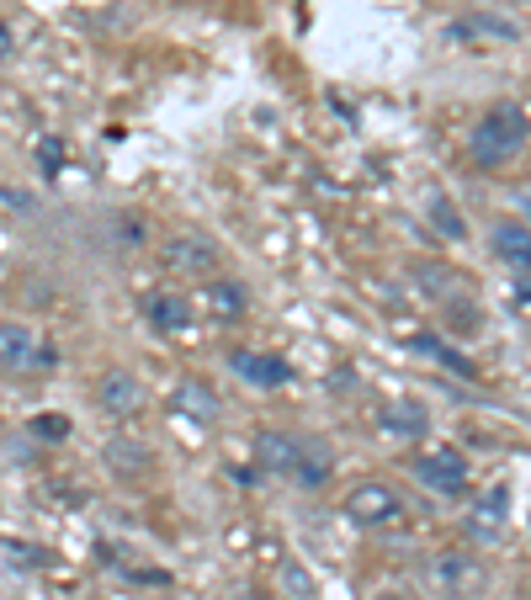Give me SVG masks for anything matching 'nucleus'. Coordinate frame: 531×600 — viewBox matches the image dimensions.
<instances>
[{
	"label": "nucleus",
	"instance_id": "f257e3e1",
	"mask_svg": "<svg viewBox=\"0 0 531 600\" xmlns=\"http://www.w3.org/2000/svg\"><path fill=\"white\" fill-rule=\"evenodd\" d=\"M521 149H527V107H521V101H494L479 118V128L468 133V154H473V166H483V170L510 166Z\"/></svg>",
	"mask_w": 531,
	"mask_h": 600
},
{
	"label": "nucleus",
	"instance_id": "f03ea898",
	"mask_svg": "<svg viewBox=\"0 0 531 600\" xmlns=\"http://www.w3.org/2000/svg\"><path fill=\"white\" fill-rule=\"evenodd\" d=\"M345 516H351L357 527H388V521L404 516V500H399L393 483L367 479V483H357V489L345 494Z\"/></svg>",
	"mask_w": 531,
	"mask_h": 600
},
{
	"label": "nucleus",
	"instance_id": "7ed1b4c3",
	"mask_svg": "<svg viewBox=\"0 0 531 600\" xmlns=\"http://www.w3.org/2000/svg\"><path fill=\"white\" fill-rule=\"evenodd\" d=\"M414 479L431 483L435 494H462L468 489V457L458 452V447H425V452L414 457Z\"/></svg>",
	"mask_w": 531,
	"mask_h": 600
},
{
	"label": "nucleus",
	"instance_id": "20e7f679",
	"mask_svg": "<svg viewBox=\"0 0 531 600\" xmlns=\"http://www.w3.org/2000/svg\"><path fill=\"white\" fill-rule=\"evenodd\" d=\"M166 266L170 271H187V277H208L218 266V244L208 234H197V229H181V234L166 240Z\"/></svg>",
	"mask_w": 531,
	"mask_h": 600
},
{
	"label": "nucleus",
	"instance_id": "39448f33",
	"mask_svg": "<svg viewBox=\"0 0 531 600\" xmlns=\"http://www.w3.org/2000/svg\"><path fill=\"white\" fill-rule=\"evenodd\" d=\"M335 473V452H330V441H319V436H298V457H292V473L288 479L298 489H324Z\"/></svg>",
	"mask_w": 531,
	"mask_h": 600
},
{
	"label": "nucleus",
	"instance_id": "423d86ee",
	"mask_svg": "<svg viewBox=\"0 0 531 600\" xmlns=\"http://www.w3.org/2000/svg\"><path fill=\"white\" fill-rule=\"evenodd\" d=\"M505 516H510V483H494V489H483L473 510H468V531L473 537H500L505 531Z\"/></svg>",
	"mask_w": 531,
	"mask_h": 600
},
{
	"label": "nucleus",
	"instance_id": "0eeeda50",
	"mask_svg": "<svg viewBox=\"0 0 531 600\" xmlns=\"http://www.w3.org/2000/svg\"><path fill=\"white\" fill-rule=\"evenodd\" d=\"M234 372L256 388H282L292 383V367L282 357H266V351H234Z\"/></svg>",
	"mask_w": 531,
	"mask_h": 600
},
{
	"label": "nucleus",
	"instance_id": "6e6552de",
	"mask_svg": "<svg viewBox=\"0 0 531 600\" xmlns=\"http://www.w3.org/2000/svg\"><path fill=\"white\" fill-rule=\"evenodd\" d=\"M292 457H298V436H288V431L256 436V468L261 473H292Z\"/></svg>",
	"mask_w": 531,
	"mask_h": 600
},
{
	"label": "nucleus",
	"instance_id": "1a4fd4ad",
	"mask_svg": "<svg viewBox=\"0 0 531 600\" xmlns=\"http://www.w3.org/2000/svg\"><path fill=\"white\" fill-rule=\"evenodd\" d=\"M435 579H441L452 596H468V590H479L483 584V569L468 558V552H441V558H435Z\"/></svg>",
	"mask_w": 531,
	"mask_h": 600
},
{
	"label": "nucleus",
	"instance_id": "9d476101",
	"mask_svg": "<svg viewBox=\"0 0 531 600\" xmlns=\"http://www.w3.org/2000/svg\"><path fill=\"white\" fill-rule=\"evenodd\" d=\"M378 426H383L388 436H425V431H431V414H425V404H410V399H393V404H383V414H378Z\"/></svg>",
	"mask_w": 531,
	"mask_h": 600
},
{
	"label": "nucleus",
	"instance_id": "9b49d317",
	"mask_svg": "<svg viewBox=\"0 0 531 600\" xmlns=\"http://www.w3.org/2000/svg\"><path fill=\"white\" fill-rule=\"evenodd\" d=\"M101 404L112 409V414H139L144 409V388H139V378H128V372H107L101 378Z\"/></svg>",
	"mask_w": 531,
	"mask_h": 600
},
{
	"label": "nucleus",
	"instance_id": "f8f14e48",
	"mask_svg": "<svg viewBox=\"0 0 531 600\" xmlns=\"http://www.w3.org/2000/svg\"><path fill=\"white\" fill-rule=\"evenodd\" d=\"M202 303H208L213 319H244V313H250V298H244L240 282H208Z\"/></svg>",
	"mask_w": 531,
	"mask_h": 600
},
{
	"label": "nucleus",
	"instance_id": "ddd939ff",
	"mask_svg": "<svg viewBox=\"0 0 531 600\" xmlns=\"http://www.w3.org/2000/svg\"><path fill=\"white\" fill-rule=\"evenodd\" d=\"M494 250L505 256V266L527 271V261H531V250H527V223H521V218L500 223V229H494Z\"/></svg>",
	"mask_w": 531,
	"mask_h": 600
},
{
	"label": "nucleus",
	"instance_id": "4468645a",
	"mask_svg": "<svg viewBox=\"0 0 531 600\" xmlns=\"http://www.w3.org/2000/svg\"><path fill=\"white\" fill-rule=\"evenodd\" d=\"M149 319H154V330H187V324H192V309H187V298H176V292H154V298H149Z\"/></svg>",
	"mask_w": 531,
	"mask_h": 600
},
{
	"label": "nucleus",
	"instance_id": "2eb2a0df",
	"mask_svg": "<svg viewBox=\"0 0 531 600\" xmlns=\"http://www.w3.org/2000/svg\"><path fill=\"white\" fill-rule=\"evenodd\" d=\"M420 288L431 292L435 303H458L462 292H468V282H462L458 271H447V266H420Z\"/></svg>",
	"mask_w": 531,
	"mask_h": 600
},
{
	"label": "nucleus",
	"instance_id": "dca6fc26",
	"mask_svg": "<svg viewBox=\"0 0 531 600\" xmlns=\"http://www.w3.org/2000/svg\"><path fill=\"white\" fill-rule=\"evenodd\" d=\"M107 462H112V473H144L154 457H149V447H139V441L118 436V441L107 447Z\"/></svg>",
	"mask_w": 531,
	"mask_h": 600
},
{
	"label": "nucleus",
	"instance_id": "f3484780",
	"mask_svg": "<svg viewBox=\"0 0 531 600\" xmlns=\"http://www.w3.org/2000/svg\"><path fill=\"white\" fill-rule=\"evenodd\" d=\"M176 404L187 409V414H197V420H218V399L208 383H192V378H187V383L176 388Z\"/></svg>",
	"mask_w": 531,
	"mask_h": 600
},
{
	"label": "nucleus",
	"instance_id": "a211bd4d",
	"mask_svg": "<svg viewBox=\"0 0 531 600\" xmlns=\"http://www.w3.org/2000/svg\"><path fill=\"white\" fill-rule=\"evenodd\" d=\"M32 346H38V340H32L27 324H0V361H6V367H22Z\"/></svg>",
	"mask_w": 531,
	"mask_h": 600
},
{
	"label": "nucleus",
	"instance_id": "6ab92c4d",
	"mask_svg": "<svg viewBox=\"0 0 531 600\" xmlns=\"http://www.w3.org/2000/svg\"><path fill=\"white\" fill-rule=\"evenodd\" d=\"M452 38H500V43H515V27L500 22V17H468V22L452 27Z\"/></svg>",
	"mask_w": 531,
	"mask_h": 600
},
{
	"label": "nucleus",
	"instance_id": "aec40b11",
	"mask_svg": "<svg viewBox=\"0 0 531 600\" xmlns=\"http://www.w3.org/2000/svg\"><path fill=\"white\" fill-rule=\"evenodd\" d=\"M282 590H288L292 600H314V579H309L303 563H282Z\"/></svg>",
	"mask_w": 531,
	"mask_h": 600
},
{
	"label": "nucleus",
	"instance_id": "412c9836",
	"mask_svg": "<svg viewBox=\"0 0 531 600\" xmlns=\"http://www.w3.org/2000/svg\"><path fill=\"white\" fill-rule=\"evenodd\" d=\"M431 218H435V229H441V234H447V240H462L458 208H452V202H447V197H441V192L431 197Z\"/></svg>",
	"mask_w": 531,
	"mask_h": 600
},
{
	"label": "nucleus",
	"instance_id": "4be33fe9",
	"mask_svg": "<svg viewBox=\"0 0 531 600\" xmlns=\"http://www.w3.org/2000/svg\"><path fill=\"white\" fill-rule=\"evenodd\" d=\"M27 431L38 436V441H64V436H70V420H64V414H32Z\"/></svg>",
	"mask_w": 531,
	"mask_h": 600
},
{
	"label": "nucleus",
	"instance_id": "5701e85b",
	"mask_svg": "<svg viewBox=\"0 0 531 600\" xmlns=\"http://www.w3.org/2000/svg\"><path fill=\"white\" fill-rule=\"evenodd\" d=\"M59 160H64V144H59V139H49V144L38 149V166H49V170H59Z\"/></svg>",
	"mask_w": 531,
	"mask_h": 600
},
{
	"label": "nucleus",
	"instance_id": "b1692460",
	"mask_svg": "<svg viewBox=\"0 0 531 600\" xmlns=\"http://www.w3.org/2000/svg\"><path fill=\"white\" fill-rule=\"evenodd\" d=\"M0 208H17V213H27V208H32V197L11 192V187H0Z\"/></svg>",
	"mask_w": 531,
	"mask_h": 600
},
{
	"label": "nucleus",
	"instance_id": "393cba45",
	"mask_svg": "<svg viewBox=\"0 0 531 600\" xmlns=\"http://www.w3.org/2000/svg\"><path fill=\"white\" fill-rule=\"evenodd\" d=\"M6 53H11V27L0 22V59H6Z\"/></svg>",
	"mask_w": 531,
	"mask_h": 600
}]
</instances>
